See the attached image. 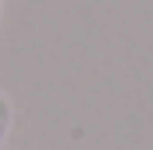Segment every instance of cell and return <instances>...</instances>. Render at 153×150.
Listing matches in <instances>:
<instances>
[{"label": "cell", "instance_id": "1", "mask_svg": "<svg viewBox=\"0 0 153 150\" xmlns=\"http://www.w3.org/2000/svg\"><path fill=\"white\" fill-rule=\"evenodd\" d=\"M11 122H14V111H11V100L0 93V147H4V140H7V132H11Z\"/></svg>", "mask_w": 153, "mask_h": 150}, {"label": "cell", "instance_id": "2", "mask_svg": "<svg viewBox=\"0 0 153 150\" xmlns=\"http://www.w3.org/2000/svg\"><path fill=\"white\" fill-rule=\"evenodd\" d=\"M0 4H4V0H0Z\"/></svg>", "mask_w": 153, "mask_h": 150}]
</instances>
